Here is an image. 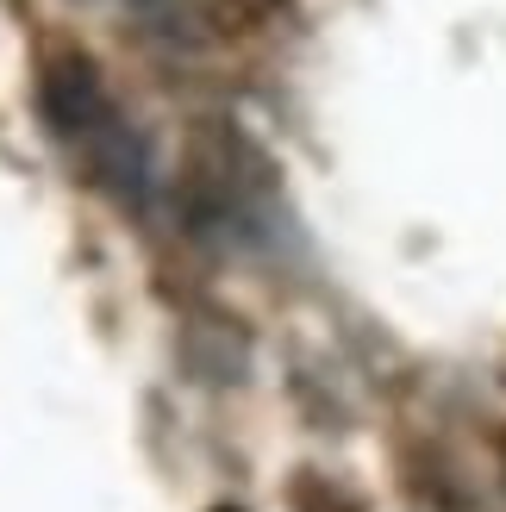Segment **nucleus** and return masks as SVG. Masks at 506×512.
<instances>
[{"label":"nucleus","instance_id":"obj_1","mask_svg":"<svg viewBox=\"0 0 506 512\" xmlns=\"http://www.w3.org/2000/svg\"><path fill=\"white\" fill-rule=\"evenodd\" d=\"M32 100H38V125L63 150H75L88 132H100L119 100L107 94V75L82 44H44L38 50V75H32Z\"/></svg>","mask_w":506,"mask_h":512},{"label":"nucleus","instance_id":"obj_2","mask_svg":"<svg viewBox=\"0 0 506 512\" xmlns=\"http://www.w3.org/2000/svg\"><path fill=\"white\" fill-rule=\"evenodd\" d=\"M400 488H407L425 512H463L469 494H463V475L450 469L444 450H425V444H407L400 450Z\"/></svg>","mask_w":506,"mask_h":512},{"label":"nucleus","instance_id":"obj_3","mask_svg":"<svg viewBox=\"0 0 506 512\" xmlns=\"http://www.w3.org/2000/svg\"><path fill=\"white\" fill-rule=\"evenodd\" d=\"M282 500H288V512H369L344 481H332L325 469H294L282 481Z\"/></svg>","mask_w":506,"mask_h":512},{"label":"nucleus","instance_id":"obj_4","mask_svg":"<svg viewBox=\"0 0 506 512\" xmlns=\"http://www.w3.org/2000/svg\"><path fill=\"white\" fill-rule=\"evenodd\" d=\"M494 456H500V475H506V425L494 431Z\"/></svg>","mask_w":506,"mask_h":512},{"label":"nucleus","instance_id":"obj_5","mask_svg":"<svg viewBox=\"0 0 506 512\" xmlns=\"http://www.w3.org/2000/svg\"><path fill=\"white\" fill-rule=\"evenodd\" d=\"M213 512H238V506H213Z\"/></svg>","mask_w":506,"mask_h":512}]
</instances>
